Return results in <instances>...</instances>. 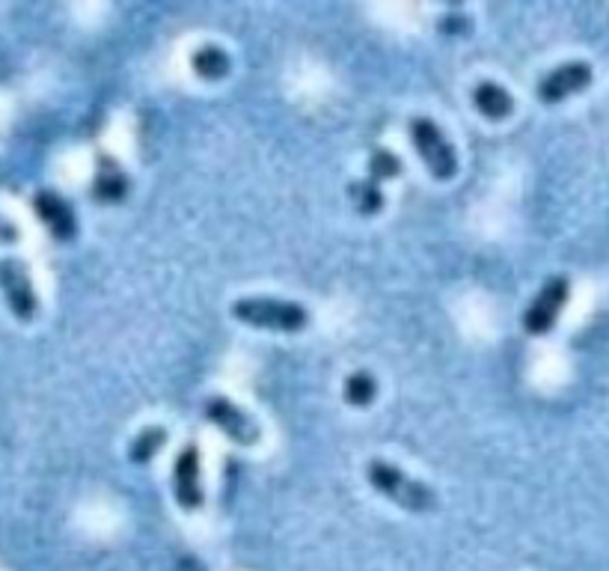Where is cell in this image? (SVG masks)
Listing matches in <instances>:
<instances>
[{"mask_svg": "<svg viewBox=\"0 0 609 571\" xmlns=\"http://www.w3.org/2000/svg\"><path fill=\"white\" fill-rule=\"evenodd\" d=\"M93 194H96V199H101V203H120V199L129 194V177L122 173L117 161H110L105 155L98 158L96 179H93Z\"/></svg>", "mask_w": 609, "mask_h": 571, "instance_id": "cell-11", "label": "cell"}, {"mask_svg": "<svg viewBox=\"0 0 609 571\" xmlns=\"http://www.w3.org/2000/svg\"><path fill=\"white\" fill-rule=\"evenodd\" d=\"M203 414H206L208 423H215V426H218L232 444H239V447H253V444H259L261 440L259 423H256L244 408L235 405L232 399L211 396V399H206V405H203Z\"/></svg>", "mask_w": 609, "mask_h": 571, "instance_id": "cell-5", "label": "cell"}, {"mask_svg": "<svg viewBox=\"0 0 609 571\" xmlns=\"http://www.w3.org/2000/svg\"><path fill=\"white\" fill-rule=\"evenodd\" d=\"M167 428L163 426H146L143 432H137V438L131 440L129 447V459L131 464H146L153 462L155 452L161 450L163 444H167Z\"/></svg>", "mask_w": 609, "mask_h": 571, "instance_id": "cell-13", "label": "cell"}, {"mask_svg": "<svg viewBox=\"0 0 609 571\" xmlns=\"http://www.w3.org/2000/svg\"><path fill=\"white\" fill-rule=\"evenodd\" d=\"M395 177H402V158H399L395 153H390V149L378 146V149L369 155V179L381 185L383 179H395Z\"/></svg>", "mask_w": 609, "mask_h": 571, "instance_id": "cell-16", "label": "cell"}, {"mask_svg": "<svg viewBox=\"0 0 609 571\" xmlns=\"http://www.w3.org/2000/svg\"><path fill=\"white\" fill-rule=\"evenodd\" d=\"M366 479L375 491H381L390 503L402 506L407 512H431L437 506V495L431 485L419 483L414 476H407L402 467L383 462V459H372L366 464Z\"/></svg>", "mask_w": 609, "mask_h": 571, "instance_id": "cell-1", "label": "cell"}, {"mask_svg": "<svg viewBox=\"0 0 609 571\" xmlns=\"http://www.w3.org/2000/svg\"><path fill=\"white\" fill-rule=\"evenodd\" d=\"M33 211H36V218L42 220L57 242H72L75 239V211L57 191H39L33 197Z\"/></svg>", "mask_w": 609, "mask_h": 571, "instance_id": "cell-9", "label": "cell"}, {"mask_svg": "<svg viewBox=\"0 0 609 571\" xmlns=\"http://www.w3.org/2000/svg\"><path fill=\"white\" fill-rule=\"evenodd\" d=\"M173 495L179 509H185V512H196L206 503V491H203V479H199V444L196 440H187L175 455Z\"/></svg>", "mask_w": 609, "mask_h": 571, "instance_id": "cell-6", "label": "cell"}, {"mask_svg": "<svg viewBox=\"0 0 609 571\" xmlns=\"http://www.w3.org/2000/svg\"><path fill=\"white\" fill-rule=\"evenodd\" d=\"M378 396V381L372 378L369 373H351L345 378V385H342V399L354 408H366Z\"/></svg>", "mask_w": 609, "mask_h": 571, "instance_id": "cell-15", "label": "cell"}, {"mask_svg": "<svg viewBox=\"0 0 609 571\" xmlns=\"http://www.w3.org/2000/svg\"><path fill=\"white\" fill-rule=\"evenodd\" d=\"M0 289L10 304L12 316L22 321H31L39 309V297L33 292L31 275L22 259H0Z\"/></svg>", "mask_w": 609, "mask_h": 571, "instance_id": "cell-7", "label": "cell"}, {"mask_svg": "<svg viewBox=\"0 0 609 571\" xmlns=\"http://www.w3.org/2000/svg\"><path fill=\"white\" fill-rule=\"evenodd\" d=\"M592 66L583 63V60H574V63H562V66H556L553 72H547L541 81H538V99L545 101V105H559V101H565L568 96H574V93H583V89L592 84Z\"/></svg>", "mask_w": 609, "mask_h": 571, "instance_id": "cell-8", "label": "cell"}, {"mask_svg": "<svg viewBox=\"0 0 609 571\" xmlns=\"http://www.w3.org/2000/svg\"><path fill=\"white\" fill-rule=\"evenodd\" d=\"M19 239H22V230L10 218L0 215V244H19Z\"/></svg>", "mask_w": 609, "mask_h": 571, "instance_id": "cell-17", "label": "cell"}, {"mask_svg": "<svg viewBox=\"0 0 609 571\" xmlns=\"http://www.w3.org/2000/svg\"><path fill=\"white\" fill-rule=\"evenodd\" d=\"M232 316L251 328L283 330V333H297L309 325V313L301 304L280 301V297H239L232 304Z\"/></svg>", "mask_w": 609, "mask_h": 571, "instance_id": "cell-2", "label": "cell"}, {"mask_svg": "<svg viewBox=\"0 0 609 571\" xmlns=\"http://www.w3.org/2000/svg\"><path fill=\"white\" fill-rule=\"evenodd\" d=\"M229 54L218 45H203V48H196L194 57H191V69H194L196 75L203 77V81H223L229 75Z\"/></svg>", "mask_w": 609, "mask_h": 571, "instance_id": "cell-12", "label": "cell"}, {"mask_svg": "<svg viewBox=\"0 0 609 571\" xmlns=\"http://www.w3.org/2000/svg\"><path fill=\"white\" fill-rule=\"evenodd\" d=\"M571 297V280L565 275L550 277L541 292L535 295V301L523 313V328L533 337H545L547 330H553V325L559 321V313Z\"/></svg>", "mask_w": 609, "mask_h": 571, "instance_id": "cell-4", "label": "cell"}, {"mask_svg": "<svg viewBox=\"0 0 609 571\" xmlns=\"http://www.w3.org/2000/svg\"><path fill=\"white\" fill-rule=\"evenodd\" d=\"M349 199L354 203V209L360 215H378L383 209V194H381V185L378 182H372V179H360V182H351L349 185Z\"/></svg>", "mask_w": 609, "mask_h": 571, "instance_id": "cell-14", "label": "cell"}, {"mask_svg": "<svg viewBox=\"0 0 609 571\" xmlns=\"http://www.w3.org/2000/svg\"><path fill=\"white\" fill-rule=\"evenodd\" d=\"M473 105H476V110H479L482 117H488V120L494 122L509 120L514 113L512 93L506 87H500L497 81H482V84H476V89H473Z\"/></svg>", "mask_w": 609, "mask_h": 571, "instance_id": "cell-10", "label": "cell"}, {"mask_svg": "<svg viewBox=\"0 0 609 571\" xmlns=\"http://www.w3.org/2000/svg\"><path fill=\"white\" fill-rule=\"evenodd\" d=\"M411 143H414L416 155L423 158V165L431 170V177L447 182L458 173V155L452 149V143L443 137V132L437 129L435 120L428 117H414L411 120Z\"/></svg>", "mask_w": 609, "mask_h": 571, "instance_id": "cell-3", "label": "cell"}]
</instances>
